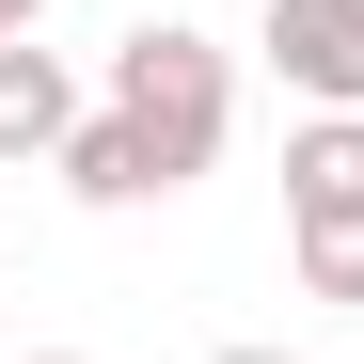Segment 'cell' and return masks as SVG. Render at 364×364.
Here are the masks:
<instances>
[{"label": "cell", "instance_id": "obj_1", "mask_svg": "<svg viewBox=\"0 0 364 364\" xmlns=\"http://www.w3.org/2000/svg\"><path fill=\"white\" fill-rule=\"evenodd\" d=\"M111 111H127V127L159 143V174L191 191V174L222 159V127H237V64H222L191 16H143L127 48H111Z\"/></svg>", "mask_w": 364, "mask_h": 364}, {"label": "cell", "instance_id": "obj_2", "mask_svg": "<svg viewBox=\"0 0 364 364\" xmlns=\"http://www.w3.org/2000/svg\"><path fill=\"white\" fill-rule=\"evenodd\" d=\"M254 48H269V80L301 111H364V0H269Z\"/></svg>", "mask_w": 364, "mask_h": 364}, {"label": "cell", "instance_id": "obj_3", "mask_svg": "<svg viewBox=\"0 0 364 364\" xmlns=\"http://www.w3.org/2000/svg\"><path fill=\"white\" fill-rule=\"evenodd\" d=\"M80 143V80H64V48H0V159H64Z\"/></svg>", "mask_w": 364, "mask_h": 364}, {"label": "cell", "instance_id": "obj_4", "mask_svg": "<svg viewBox=\"0 0 364 364\" xmlns=\"http://www.w3.org/2000/svg\"><path fill=\"white\" fill-rule=\"evenodd\" d=\"M285 222H364V111L285 127Z\"/></svg>", "mask_w": 364, "mask_h": 364}, {"label": "cell", "instance_id": "obj_5", "mask_svg": "<svg viewBox=\"0 0 364 364\" xmlns=\"http://www.w3.org/2000/svg\"><path fill=\"white\" fill-rule=\"evenodd\" d=\"M48 174H64L80 206H159V191H174V174H159V143L127 127V111H80V143L48 159Z\"/></svg>", "mask_w": 364, "mask_h": 364}, {"label": "cell", "instance_id": "obj_6", "mask_svg": "<svg viewBox=\"0 0 364 364\" xmlns=\"http://www.w3.org/2000/svg\"><path fill=\"white\" fill-rule=\"evenodd\" d=\"M301 301H364V222H301Z\"/></svg>", "mask_w": 364, "mask_h": 364}, {"label": "cell", "instance_id": "obj_7", "mask_svg": "<svg viewBox=\"0 0 364 364\" xmlns=\"http://www.w3.org/2000/svg\"><path fill=\"white\" fill-rule=\"evenodd\" d=\"M32 16H48V0H0V48H16V32H32Z\"/></svg>", "mask_w": 364, "mask_h": 364}, {"label": "cell", "instance_id": "obj_8", "mask_svg": "<svg viewBox=\"0 0 364 364\" xmlns=\"http://www.w3.org/2000/svg\"><path fill=\"white\" fill-rule=\"evenodd\" d=\"M206 364H301V348H206Z\"/></svg>", "mask_w": 364, "mask_h": 364}, {"label": "cell", "instance_id": "obj_9", "mask_svg": "<svg viewBox=\"0 0 364 364\" xmlns=\"http://www.w3.org/2000/svg\"><path fill=\"white\" fill-rule=\"evenodd\" d=\"M32 364H95V348H32Z\"/></svg>", "mask_w": 364, "mask_h": 364}]
</instances>
